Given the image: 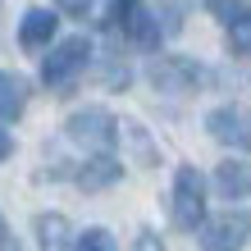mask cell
<instances>
[{
    "instance_id": "6da1fadb",
    "label": "cell",
    "mask_w": 251,
    "mask_h": 251,
    "mask_svg": "<svg viewBox=\"0 0 251 251\" xmlns=\"http://www.w3.org/2000/svg\"><path fill=\"white\" fill-rule=\"evenodd\" d=\"M169 210H174V224L187 228V233L205 224V178L192 165H183L178 174H174V201H169Z\"/></svg>"
},
{
    "instance_id": "7a4b0ae2",
    "label": "cell",
    "mask_w": 251,
    "mask_h": 251,
    "mask_svg": "<svg viewBox=\"0 0 251 251\" xmlns=\"http://www.w3.org/2000/svg\"><path fill=\"white\" fill-rule=\"evenodd\" d=\"M69 137L78 142V146H87L92 155H110L114 137H119V124H114L110 110L92 105V110H78V114L69 119Z\"/></svg>"
},
{
    "instance_id": "3957f363",
    "label": "cell",
    "mask_w": 251,
    "mask_h": 251,
    "mask_svg": "<svg viewBox=\"0 0 251 251\" xmlns=\"http://www.w3.org/2000/svg\"><path fill=\"white\" fill-rule=\"evenodd\" d=\"M87 60H92V41H87V37H69V41H60V46L46 55L41 82H46V87H69L87 69Z\"/></svg>"
},
{
    "instance_id": "277c9868",
    "label": "cell",
    "mask_w": 251,
    "mask_h": 251,
    "mask_svg": "<svg viewBox=\"0 0 251 251\" xmlns=\"http://www.w3.org/2000/svg\"><path fill=\"white\" fill-rule=\"evenodd\" d=\"M205 128H210L215 142L233 146V151H251V110L247 105H219L205 114Z\"/></svg>"
},
{
    "instance_id": "5b68a950",
    "label": "cell",
    "mask_w": 251,
    "mask_h": 251,
    "mask_svg": "<svg viewBox=\"0 0 251 251\" xmlns=\"http://www.w3.org/2000/svg\"><path fill=\"white\" fill-rule=\"evenodd\" d=\"M251 238V210L242 215H219L201 224V251H238Z\"/></svg>"
},
{
    "instance_id": "8992f818",
    "label": "cell",
    "mask_w": 251,
    "mask_h": 251,
    "mask_svg": "<svg viewBox=\"0 0 251 251\" xmlns=\"http://www.w3.org/2000/svg\"><path fill=\"white\" fill-rule=\"evenodd\" d=\"M201 78H205V69L192 64V60H178V55L151 64V82L160 87V92H197Z\"/></svg>"
},
{
    "instance_id": "52a82bcc",
    "label": "cell",
    "mask_w": 251,
    "mask_h": 251,
    "mask_svg": "<svg viewBox=\"0 0 251 251\" xmlns=\"http://www.w3.org/2000/svg\"><path fill=\"white\" fill-rule=\"evenodd\" d=\"M55 27H60V19H55L50 9H27L23 23H19V41L27 50H37V46H46V41L55 37Z\"/></svg>"
},
{
    "instance_id": "ba28073f",
    "label": "cell",
    "mask_w": 251,
    "mask_h": 251,
    "mask_svg": "<svg viewBox=\"0 0 251 251\" xmlns=\"http://www.w3.org/2000/svg\"><path fill=\"white\" fill-rule=\"evenodd\" d=\"M215 187L224 192L228 201L251 197V165H242V160H224V165L215 169Z\"/></svg>"
},
{
    "instance_id": "9c48e42d",
    "label": "cell",
    "mask_w": 251,
    "mask_h": 251,
    "mask_svg": "<svg viewBox=\"0 0 251 251\" xmlns=\"http://www.w3.org/2000/svg\"><path fill=\"white\" fill-rule=\"evenodd\" d=\"M119 160H110V155H92L87 165L78 169V187L82 192H100V187H110V183H119Z\"/></svg>"
},
{
    "instance_id": "30bf717a",
    "label": "cell",
    "mask_w": 251,
    "mask_h": 251,
    "mask_svg": "<svg viewBox=\"0 0 251 251\" xmlns=\"http://www.w3.org/2000/svg\"><path fill=\"white\" fill-rule=\"evenodd\" d=\"M124 32H128V41H132V46H142V50H155V46H160V19H155L151 9H142V5L128 14Z\"/></svg>"
},
{
    "instance_id": "8fae6325",
    "label": "cell",
    "mask_w": 251,
    "mask_h": 251,
    "mask_svg": "<svg viewBox=\"0 0 251 251\" xmlns=\"http://www.w3.org/2000/svg\"><path fill=\"white\" fill-rule=\"evenodd\" d=\"M27 105V82L19 73H0V119H19Z\"/></svg>"
},
{
    "instance_id": "7c38bea8",
    "label": "cell",
    "mask_w": 251,
    "mask_h": 251,
    "mask_svg": "<svg viewBox=\"0 0 251 251\" xmlns=\"http://www.w3.org/2000/svg\"><path fill=\"white\" fill-rule=\"evenodd\" d=\"M37 238H41V251H69V219L64 215H41Z\"/></svg>"
},
{
    "instance_id": "4fadbf2b",
    "label": "cell",
    "mask_w": 251,
    "mask_h": 251,
    "mask_svg": "<svg viewBox=\"0 0 251 251\" xmlns=\"http://www.w3.org/2000/svg\"><path fill=\"white\" fill-rule=\"evenodd\" d=\"M228 50L233 55H251V9L238 23H228Z\"/></svg>"
},
{
    "instance_id": "5bb4252c",
    "label": "cell",
    "mask_w": 251,
    "mask_h": 251,
    "mask_svg": "<svg viewBox=\"0 0 251 251\" xmlns=\"http://www.w3.org/2000/svg\"><path fill=\"white\" fill-rule=\"evenodd\" d=\"M205 9H210L219 23H238L251 5H247V0H205Z\"/></svg>"
},
{
    "instance_id": "9a60e30c",
    "label": "cell",
    "mask_w": 251,
    "mask_h": 251,
    "mask_svg": "<svg viewBox=\"0 0 251 251\" xmlns=\"http://www.w3.org/2000/svg\"><path fill=\"white\" fill-rule=\"evenodd\" d=\"M73 251H119V247H114V238H110L105 228H87L82 238L73 242Z\"/></svg>"
},
{
    "instance_id": "2e32d148",
    "label": "cell",
    "mask_w": 251,
    "mask_h": 251,
    "mask_svg": "<svg viewBox=\"0 0 251 251\" xmlns=\"http://www.w3.org/2000/svg\"><path fill=\"white\" fill-rule=\"evenodd\" d=\"M132 251H165V242H160V233L142 228V233H137V242H132Z\"/></svg>"
},
{
    "instance_id": "e0dca14e",
    "label": "cell",
    "mask_w": 251,
    "mask_h": 251,
    "mask_svg": "<svg viewBox=\"0 0 251 251\" xmlns=\"http://www.w3.org/2000/svg\"><path fill=\"white\" fill-rule=\"evenodd\" d=\"M142 0H114V9H110V23H128V14L137 9Z\"/></svg>"
},
{
    "instance_id": "ac0fdd59",
    "label": "cell",
    "mask_w": 251,
    "mask_h": 251,
    "mask_svg": "<svg viewBox=\"0 0 251 251\" xmlns=\"http://www.w3.org/2000/svg\"><path fill=\"white\" fill-rule=\"evenodd\" d=\"M55 5H60L64 14H73V19H82V14H87V9H92V5H96V0H55Z\"/></svg>"
},
{
    "instance_id": "d6986e66",
    "label": "cell",
    "mask_w": 251,
    "mask_h": 251,
    "mask_svg": "<svg viewBox=\"0 0 251 251\" xmlns=\"http://www.w3.org/2000/svg\"><path fill=\"white\" fill-rule=\"evenodd\" d=\"M9 151H14V142H9V132L0 128V160H9Z\"/></svg>"
},
{
    "instance_id": "ffe728a7",
    "label": "cell",
    "mask_w": 251,
    "mask_h": 251,
    "mask_svg": "<svg viewBox=\"0 0 251 251\" xmlns=\"http://www.w3.org/2000/svg\"><path fill=\"white\" fill-rule=\"evenodd\" d=\"M0 247H5V224H0Z\"/></svg>"
}]
</instances>
